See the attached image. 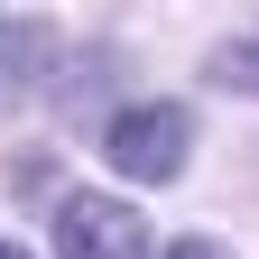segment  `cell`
<instances>
[{
	"instance_id": "cell-1",
	"label": "cell",
	"mask_w": 259,
	"mask_h": 259,
	"mask_svg": "<svg viewBox=\"0 0 259 259\" xmlns=\"http://www.w3.org/2000/svg\"><path fill=\"white\" fill-rule=\"evenodd\" d=\"M102 157L130 185H176L185 157H194V111L185 102H120L102 120Z\"/></svg>"
},
{
	"instance_id": "cell-4",
	"label": "cell",
	"mask_w": 259,
	"mask_h": 259,
	"mask_svg": "<svg viewBox=\"0 0 259 259\" xmlns=\"http://www.w3.org/2000/svg\"><path fill=\"white\" fill-rule=\"evenodd\" d=\"M213 83H241V93H259V47H213V65H204Z\"/></svg>"
},
{
	"instance_id": "cell-5",
	"label": "cell",
	"mask_w": 259,
	"mask_h": 259,
	"mask_svg": "<svg viewBox=\"0 0 259 259\" xmlns=\"http://www.w3.org/2000/svg\"><path fill=\"white\" fill-rule=\"evenodd\" d=\"M157 259H232V250H222L213 232H185V241H167V250H157Z\"/></svg>"
},
{
	"instance_id": "cell-2",
	"label": "cell",
	"mask_w": 259,
	"mask_h": 259,
	"mask_svg": "<svg viewBox=\"0 0 259 259\" xmlns=\"http://www.w3.org/2000/svg\"><path fill=\"white\" fill-rule=\"evenodd\" d=\"M56 259H157L148 213L120 194H65L56 204Z\"/></svg>"
},
{
	"instance_id": "cell-6",
	"label": "cell",
	"mask_w": 259,
	"mask_h": 259,
	"mask_svg": "<svg viewBox=\"0 0 259 259\" xmlns=\"http://www.w3.org/2000/svg\"><path fill=\"white\" fill-rule=\"evenodd\" d=\"M0 259H28V250H19V241H0Z\"/></svg>"
},
{
	"instance_id": "cell-3",
	"label": "cell",
	"mask_w": 259,
	"mask_h": 259,
	"mask_svg": "<svg viewBox=\"0 0 259 259\" xmlns=\"http://www.w3.org/2000/svg\"><path fill=\"white\" fill-rule=\"evenodd\" d=\"M47 65H56V28L28 19V10H0V111L28 102V83H37Z\"/></svg>"
}]
</instances>
